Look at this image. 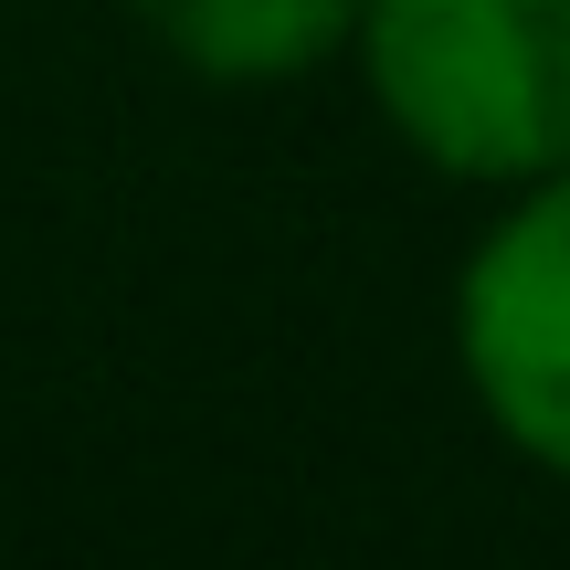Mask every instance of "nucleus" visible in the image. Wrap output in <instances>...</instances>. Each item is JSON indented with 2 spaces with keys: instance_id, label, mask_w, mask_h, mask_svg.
<instances>
[{
  "instance_id": "obj_1",
  "label": "nucleus",
  "mask_w": 570,
  "mask_h": 570,
  "mask_svg": "<svg viewBox=\"0 0 570 570\" xmlns=\"http://www.w3.org/2000/svg\"><path fill=\"white\" fill-rule=\"evenodd\" d=\"M348 63L433 180L518 190L570 159V0H360Z\"/></svg>"
},
{
  "instance_id": "obj_2",
  "label": "nucleus",
  "mask_w": 570,
  "mask_h": 570,
  "mask_svg": "<svg viewBox=\"0 0 570 570\" xmlns=\"http://www.w3.org/2000/svg\"><path fill=\"white\" fill-rule=\"evenodd\" d=\"M454 370L518 465L570 487V159L497 190L454 265Z\"/></svg>"
},
{
  "instance_id": "obj_3",
  "label": "nucleus",
  "mask_w": 570,
  "mask_h": 570,
  "mask_svg": "<svg viewBox=\"0 0 570 570\" xmlns=\"http://www.w3.org/2000/svg\"><path fill=\"white\" fill-rule=\"evenodd\" d=\"M127 21H138L190 85L275 96V85H306V75H327V63H348L360 0H127Z\"/></svg>"
}]
</instances>
